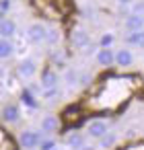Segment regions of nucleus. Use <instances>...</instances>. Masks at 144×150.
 <instances>
[{
  "mask_svg": "<svg viewBox=\"0 0 144 150\" xmlns=\"http://www.w3.org/2000/svg\"><path fill=\"white\" fill-rule=\"evenodd\" d=\"M113 47H99L95 54V62L99 66H111L113 64Z\"/></svg>",
  "mask_w": 144,
  "mask_h": 150,
  "instance_id": "obj_9",
  "label": "nucleus"
},
{
  "mask_svg": "<svg viewBox=\"0 0 144 150\" xmlns=\"http://www.w3.org/2000/svg\"><path fill=\"white\" fill-rule=\"evenodd\" d=\"M89 43H91L89 33H87L84 29H76L74 35H72V45H74L76 50H84V47H89Z\"/></svg>",
  "mask_w": 144,
  "mask_h": 150,
  "instance_id": "obj_12",
  "label": "nucleus"
},
{
  "mask_svg": "<svg viewBox=\"0 0 144 150\" xmlns=\"http://www.w3.org/2000/svg\"><path fill=\"white\" fill-rule=\"evenodd\" d=\"M142 41H144V33L142 31H130L128 35H126V43L130 45V47H140L142 45Z\"/></svg>",
  "mask_w": 144,
  "mask_h": 150,
  "instance_id": "obj_16",
  "label": "nucleus"
},
{
  "mask_svg": "<svg viewBox=\"0 0 144 150\" xmlns=\"http://www.w3.org/2000/svg\"><path fill=\"white\" fill-rule=\"evenodd\" d=\"M60 39H62V33H60V29H56V27H52V29H48L45 31V43L48 45H58L60 43Z\"/></svg>",
  "mask_w": 144,
  "mask_h": 150,
  "instance_id": "obj_17",
  "label": "nucleus"
},
{
  "mask_svg": "<svg viewBox=\"0 0 144 150\" xmlns=\"http://www.w3.org/2000/svg\"><path fill=\"white\" fill-rule=\"evenodd\" d=\"M142 27H144V17L130 15V17L126 19V29H128V33H130V31H142Z\"/></svg>",
  "mask_w": 144,
  "mask_h": 150,
  "instance_id": "obj_15",
  "label": "nucleus"
},
{
  "mask_svg": "<svg viewBox=\"0 0 144 150\" xmlns=\"http://www.w3.org/2000/svg\"><path fill=\"white\" fill-rule=\"evenodd\" d=\"M142 13H144V6H142V2H140V0H136V2H134V6H132V15L142 17Z\"/></svg>",
  "mask_w": 144,
  "mask_h": 150,
  "instance_id": "obj_23",
  "label": "nucleus"
},
{
  "mask_svg": "<svg viewBox=\"0 0 144 150\" xmlns=\"http://www.w3.org/2000/svg\"><path fill=\"white\" fill-rule=\"evenodd\" d=\"M0 117H2V121L9 123V125L19 123V121H21V109H19V105H17V103H9V105H4L2 111H0Z\"/></svg>",
  "mask_w": 144,
  "mask_h": 150,
  "instance_id": "obj_4",
  "label": "nucleus"
},
{
  "mask_svg": "<svg viewBox=\"0 0 144 150\" xmlns=\"http://www.w3.org/2000/svg\"><path fill=\"white\" fill-rule=\"evenodd\" d=\"M41 95H43V99H45V101H50V99H56V97L60 95V91H58V86H54V88H45Z\"/></svg>",
  "mask_w": 144,
  "mask_h": 150,
  "instance_id": "obj_22",
  "label": "nucleus"
},
{
  "mask_svg": "<svg viewBox=\"0 0 144 150\" xmlns=\"http://www.w3.org/2000/svg\"><path fill=\"white\" fill-rule=\"evenodd\" d=\"M60 129V119L54 113H45L39 121V132L41 134H56Z\"/></svg>",
  "mask_w": 144,
  "mask_h": 150,
  "instance_id": "obj_6",
  "label": "nucleus"
},
{
  "mask_svg": "<svg viewBox=\"0 0 144 150\" xmlns=\"http://www.w3.org/2000/svg\"><path fill=\"white\" fill-rule=\"evenodd\" d=\"M64 144H66V148H70V150H78L82 144H87V140H84V134H80V132H72V134L66 136Z\"/></svg>",
  "mask_w": 144,
  "mask_h": 150,
  "instance_id": "obj_13",
  "label": "nucleus"
},
{
  "mask_svg": "<svg viewBox=\"0 0 144 150\" xmlns=\"http://www.w3.org/2000/svg\"><path fill=\"white\" fill-rule=\"evenodd\" d=\"M113 62L119 68H130L134 64V52L130 47H119V50L113 52Z\"/></svg>",
  "mask_w": 144,
  "mask_h": 150,
  "instance_id": "obj_5",
  "label": "nucleus"
},
{
  "mask_svg": "<svg viewBox=\"0 0 144 150\" xmlns=\"http://www.w3.org/2000/svg\"><path fill=\"white\" fill-rule=\"evenodd\" d=\"M21 101H23V103H25L27 107H31V109H35V107H37V101H35V95H31V93H29L27 88H25V91L21 93Z\"/></svg>",
  "mask_w": 144,
  "mask_h": 150,
  "instance_id": "obj_19",
  "label": "nucleus"
},
{
  "mask_svg": "<svg viewBox=\"0 0 144 150\" xmlns=\"http://www.w3.org/2000/svg\"><path fill=\"white\" fill-rule=\"evenodd\" d=\"M37 72H39V64H37V60H33V58H25V60H21L19 66H17V74H19L23 80H33V78L37 76Z\"/></svg>",
  "mask_w": 144,
  "mask_h": 150,
  "instance_id": "obj_2",
  "label": "nucleus"
},
{
  "mask_svg": "<svg viewBox=\"0 0 144 150\" xmlns=\"http://www.w3.org/2000/svg\"><path fill=\"white\" fill-rule=\"evenodd\" d=\"M15 54V43L11 39H2L0 37V60H9Z\"/></svg>",
  "mask_w": 144,
  "mask_h": 150,
  "instance_id": "obj_14",
  "label": "nucleus"
},
{
  "mask_svg": "<svg viewBox=\"0 0 144 150\" xmlns=\"http://www.w3.org/2000/svg\"><path fill=\"white\" fill-rule=\"evenodd\" d=\"M134 0H117V4H121V6H128V4H132Z\"/></svg>",
  "mask_w": 144,
  "mask_h": 150,
  "instance_id": "obj_26",
  "label": "nucleus"
},
{
  "mask_svg": "<svg viewBox=\"0 0 144 150\" xmlns=\"http://www.w3.org/2000/svg\"><path fill=\"white\" fill-rule=\"evenodd\" d=\"M45 25L43 23H31L29 27H27V31H25V39L31 43V45H39V43H43V39H45Z\"/></svg>",
  "mask_w": 144,
  "mask_h": 150,
  "instance_id": "obj_3",
  "label": "nucleus"
},
{
  "mask_svg": "<svg viewBox=\"0 0 144 150\" xmlns=\"http://www.w3.org/2000/svg\"><path fill=\"white\" fill-rule=\"evenodd\" d=\"M37 150H58V142L54 140V138H41V142H39V146H37Z\"/></svg>",
  "mask_w": 144,
  "mask_h": 150,
  "instance_id": "obj_20",
  "label": "nucleus"
},
{
  "mask_svg": "<svg viewBox=\"0 0 144 150\" xmlns=\"http://www.w3.org/2000/svg\"><path fill=\"white\" fill-rule=\"evenodd\" d=\"M2 19H4V15H2V13H0V21H2Z\"/></svg>",
  "mask_w": 144,
  "mask_h": 150,
  "instance_id": "obj_27",
  "label": "nucleus"
},
{
  "mask_svg": "<svg viewBox=\"0 0 144 150\" xmlns=\"http://www.w3.org/2000/svg\"><path fill=\"white\" fill-rule=\"evenodd\" d=\"M78 150H97V146H95V144H82Z\"/></svg>",
  "mask_w": 144,
  "mask_h": 150,
  "instance_id": "obj_25",
  "label": "nucleus"
},
{
  "mask_svg": "<svg viewBox=\"0 0 144 150\" xmlns=\"http://www.w3.org/2000/svg\"><path fill=\"white\" fill-rule=\"evenodd\" d=\"M113 41H115L113 33H103L99 37V47H113Z\"/></svg>",
  "mask_w": 144,
  "mask_h": 150,
  "instance_id": "obj_21",
  "label": "nucleus"
},
{
  "mask_svg": "<svg viewBox=\"0 0 144 150\" xmlns=\"http://www.w3.org/2000/svg\"><path fill=\"white\" fill-rule=\"evenodd\" d=\"M64 82H66L68 86L78 84V72L72 70V68H66V70H64Z\"/></svg>",
  "mask_w": 144,
  "mask_h": 150,
  "instance_id": "obj_18",
  "label": "nucleus"
},
{
  "mask_svg": "<svg viewBox=\"0 0 144 150\" xmlns=\"http://www.w3.org/2000/svg\"><path fill=\"white\" fill-rule=\"evenodd\" d=\"M109 132V123L105 121V119H93V121H89V125H87V136L89 138H95V140H99L103 134H107Z\"/></svg>",
  "mask_w": 144,
  "mask_h": 150,
  "instance_id": "obj_7",
  "label": "nucleus"
},
{
  "mask_svg": "<svg viewBox=\"0 0 144 150\" xmlns=\"http://www.w3.org/2000/svg\"><path fill=\"white\" fill-rule=\"evenodd\" d=\"M11 2H13V0H0V13H2V15H6L11 11V6H13Z\"/></svg>",
  "mask_w": 144,
  "mask_h": 150,
  "instance_id": "obj_24",
  "label": "nucleus"
},
{
  "mask_svg": "<svg viewBox=\"0 0 144 150\" xmlns=\"http://www.w3.org/2000/svg\"><path fill=\"white\" fill-rule=\"evenodd\" d=\"M17 33V23L13 19H2L0 21V37L2 39H11Z\"/></svg>",
  "mask_w": 144,
  "mask_h": 150,
  "instance_id": "obj_11",
  "label": "nucleus"
},
{
  "mask_svg": "<svg viewBox=\"0 0 144 150\" xmlns=\"http://www.w3.org/2000/svg\"><path fill=\"white\" fill-rule=\"evenodd\" d=\"M117 142H119V136H117L115 132H107V134H103V136L99 138L97 150H109V148L117 146Z\"/></svg>",
  "mask_w": 144,
  "mask_h": 150,
  "instance_id": "obj_10",
  "label": "nucleus"
},
{
  "mask_svg": "<svg viewBox=\"0 0 144 150\" xmlns=\"http://www.w3.org/2000/svg\"><path fill=\"white\" fill-rule=\"evenodd\" d=\"M58 80H60V76H58V72H54L52 68H45L43 72H41V80H39V86L45 91V88H54V86H58Z\"/></svg>",
  "mask_w": 144,
  "mask_h": 150,
  "instance_id": "obj_8",
  "label": "nucleus"
},
{
  "mask_svg": "<svg viewBox=\"0 0 144 150\" xmlns=\"http://www.w3.org/2000/svg\"><path fill=\"white\" fill-rule=\"evenodd\" d=\"M39 142H41V132L39 129L27 127V129H23L19 134V144H21L23 150H37Z\"/></svg>",
  "mask_w": 144,
  "mask_h": 150,
  "instance_id": "obj_1",
  "label": "nucleus"
}]
</instances>
